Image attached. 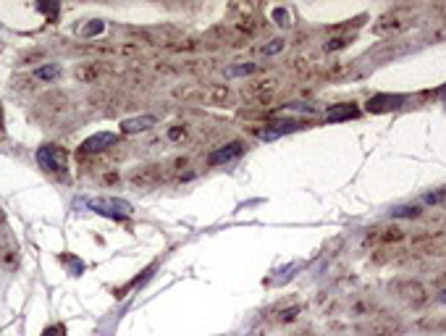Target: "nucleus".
<instances>
[{"instance_id":"16","label":"nucleus","mask_w":446,"mask_h":336,"mask_svg":"<svg viewBox=\"0 0 446 336\" xmlns=\"http://www.w3.org/2000/svg\"><path fill=\"white\" fill-rule=\"evenodd\" d=\"M186 137V129L182 124H173L171 129H168V142H182Z\"/></svg>"},{"instance_id":"12","label":"nucleus","mask_w":446,"mask_h":336,"mask_svg":"<svg viewBox=\"0 0 446 336\" xmlns=\"http://www.w3.org/2000/svg\"><path fill=\"white\" fill-rule=\"evenodd\" d=\"M255 71H257L255 63H242V66H229L223 74L226 76H249V74H255Z\"/></svg>"},{"instance_id":"1","label":"nucleus","mask_w":446,"mask_h":336,"mask_svg":"<svg viewBox=\"0 0 446 336\" xmlns=\"http://www.w3.org/2000/svg\"><path fill=\"white\" fill-rule=\"evenodd\" d=\"M37 166L58 182H68V152L61 145H42L34 152Z\"/></svg>"},{"instance_id":"4","label":"nucleus","mask_w":446,"mask_h":336,"mask_svg":"<svg viewBox=\"0 0 446 336\" xmlns=\"http://www.w3.org/2000/svg\"><path fill=\"white\" fill-rule=\"evenodd\" d=\"M116 142H118V134H113V132H98V134H92L89 139H84L82 142V152H102V150H108V147H113Z\"/></svg>"},{"instance_id":"10","label":"nucleus","mask_w":446,"mask_h":336,"mask_svg":"<svg viewBox=\"0 0 446 336\" xmlns=\"http://www.w3.org/2000/svg\"><path fill=\"white\" fill-rule=\"evenodd\" d=\"M58 76H61V66L58 63H48V66L34 68V79H40V82H55Z\"/></svg>"},{"instance_id":"14","label":"nucleus","mask_w":446,"mask_h":336,"mask_svg":"<svg viewBox=\"0 0 446 336\" xmlns=\"http://www.w3.org/2000/svg\"><path fill=\"white\" fill-rule=\"evenodd\" d=\"M402 292H404L407 300H412V302H423V300H425V297H423V289H420L417 284H404Z\"/></svg>"},{"instance_id":"15","label":"nucleus","mask_w":446,"mask_h":336,"mask_svg":"<svg viewBox=\"0 0 446 336\" xmlns=\"http://www.w3.org/2000/svg\"><path fill=\"white\" fill-rule=\"evenodd\" d=\"M102 29H105V24H102L100 18H95V21H89L87 27L82 29V37H95V34H100Z\"/></svg>"},{"instance_id":"20","label":"nucleus","mask_w":446,"mask_h":336,"mask_svg":"<svg viewBox=\"0 0 446 336\" xmlns=\"http://www.w3.org/2000/svg\"><path fill=\"white\" fill-rule=\"evenodd\" d=\"M441 200H444V192H430V195H425V202H430V205L441 202Z\"/></svg>"},{"instance_id":"13","label":"nucleus","mask_w":446,"mask_h":336,"mask_svg":"<svg viewBox=\"0 0 446 336\" xmlns=\"http://www.w3.org/2000/svg\"><path fill=\"white\" fill-rule=\"evenodd\" d=\"M417 216H420L417 205H402V208L391 210V218H417Z\"/></svg>"},{"instance_id":"9","label":"nucleus","mask_w":446,"mask_h":336,"mask_svg":"<svg viewBox=\"0 0 446 336\" xmlns=\"http://www.w3.org/2000/svg\"><path fill=\"white\" fill-rule=\"evenodd\" d=\"M357 108L354 105H336V108H328V121H347V118H357Z\"/></svg>"},{"instance_id":"21","label":"nucleus","mask_w":446,"mask_h":336,"mask_svg":"<svg viewBox=\"0 0 446 336\" xmlns=\"http://www.w3.org/2000/svg\"><path fill=\"white\" fill-rule=\"evenodd\" d=\"M297 313H299V307H289V310H286V313H283V315H281V320H283V323L294 320V318H297Z\"/></svg>"},{"instance_id":"17","label":"nucleus","mask_w":446,"mask_h":336,"mask_svg":"<svg viewBox=\"0 0 446 336\" xmlns=\"http://www.w3.org/2000/svg\"><path fill=\"white\" fill-rule=\"evenodd\" d=\"M283 45H286L283 40H270V42L263 48V55H276V53H281V50H283Z\"/></svg>"},{"instance_id":"3","label":"nucleus","mask_w":446,"mask_h":336,"mask_svg":"<svg viewBox=\"0 0 446 336\" xmlns=\"http://www.w3.org/2000/svg\"><path fill=\"white\" fill-rule=\"evenodd\" d=\"M129 182L134 186H139V189H150V186H158L163 182V166L158 163H147V166H139L132 171V176H129Z\"/></svg>"},{"instance_id":"23","label":"nucleus","mask_w":446,"mask_h":336,"mask_svg":"<svg viewBox=\"0 0 446 336\" xmlns=\"http://www.w3.org/2000/svg\"><path fill=\"white\" fill-rule=\"evenodd\" d=\"M5 132V126H3V105H0V134Z\"/></svg>"},{"instance_id":"7","label":"nucleus","mask_w":446,"mask_h":336,"mask_svg":"<svg viewBox=\"0 0 446 336\" xmlns=\"http://www.w3.org/2000/svg\"><path fill=\"white\" fill-rule=\"evenodd\" d=\"M399 102H404V95H378V98H373L370 102H367V111H389V108H399Z\"/></svg>"},{"instance_id":"6","label":"nucleus","mask_w":446,"mask_h":336,"mask_svg":"<svg viewBox=\"0 0 446 336\" xmlns=\"http://www.w3.org/2000/svg\"><path fill=\"white\" fill-rule=\"evenodd\" d=\"M152 126H158L155 116H137V118H126L121 124V132L124 134H142V132H150Z\"/></svg>"},{"instance_id":"11","label":"nucleus","mask_w":446,"mask_h":336,"mask_svg":"<svg viewBox=\"0 0 446 336\" xmlns=\"http://www.w3.org/2000/svg\"><path fill=\"white\" fill-rule=\"evenodd\" d=\"M394 331H396V323H391V320L376 323V326L367 328V334H370V336H391Z\"/></svg>"},{"instance_id":"24","label":"nucleus","mask_w":446,"mask_h":336,"mask_svg":"<svg viewBox=\"0 0 446 336\" xmlns=\"http://www.w3.org/2000/svg\"><path fill=\"white\" fill-rule=\"evenodd\" d=\"M5 226V216H3V210H0V229Z\"/></svg>"},{"instance_id":"5","label":"nucleus","mask_w":446,"mask_h":336,"mask_svg":"<svg viewBox=\"0 0 446 336\" xmlns=\"http://www.w3.org/2000/svg\"><path fill=\"white\" fill-rule=\"evenodd\" d=\"M242 152H244V142L234 139V142H229V145L218 147L208 160H210V166H221V163H231V160L242 158Z\"/></svg>"},{"instance_id":"8","label":"nucleus","mask_w":446,"mask_h":336,"mask_svg":"<svg viewBox=\"0 0 446 336\" xmlns=\"http://www.w3.org/2000/svg\"><path fill=\"white\" fill-rule=\"evenodd\" d=\"M16 266H18V252H16V247H14V244H8V242H0V268L14 270Z\"/></svg>"},{"instance_id":"19","label":"nucleus","mask_w":446,"mask_h":336,"mask_svg":"<svg viewBox=\"0 0 446 336\" xmlns=\"http://www.w3.org/2000/svg\"><path fill=\"white\" fill-rule=\"evenodd\" d=\"M273 18L281 24V27H289V14H286V8H276V11H273Z\"/></svg>"},{"instance_id":"2","label":"nucleus","mask_w":446,"mask_h":336,"mask_svg":"<svg viewBox=\"0 0 446 336\" xmlns=\"http://www.w3.org/2000/svg\"><path fill=\"white\" fill-rule=\"evenodd\" d=\"M82 205H87L92 213H100L105 218H113V221H121V218L132 216L134 208L126 202V200L118 197H98V200H82Z\"/></svg>"},{"instance_id":"18","label":"nucleus","mask_w":446,"mask_h":336,"mask_svg":"<svg viewBox=\"0 0 446 336\" xmlns=\"http://www.w3.org/2000/svg\"><path fill=\"white\" fill-rule=\"evenodd\" d=\"M42 336H66V326L63 323H53V326H48L42 331Z\"/></svg>"},{"instance_id":"22","label":"nucleus","mask_w":446,"mask_h":336,"mask_svg":"<svg viewBox=\"0 0 446 336\" xmlns=\"http://www.w3.org/2000/svg\"><path fill=\"white\" fill-rule=\"evenodd\" d=\"M344 45H347V40L336 37V40H331V42H328V50H339V48H344Z\"/></svg>"}]
</instances>
